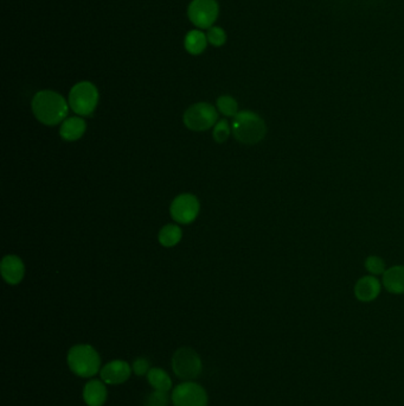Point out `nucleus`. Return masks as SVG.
<instances>
[{"label": "nucleus", "instance_id": "20e7f679", "mask_svg": "<svg viewBox=\"0 0 404 406\" xmlns=\"http://www.w3.org/2000/svg\"><path fill=\"white\" fill-rule=\"evenodd\" d=\"M99 102V90L89 81L76 84L69 93V106L76 115H90Z\"/></svg>", "mask_w": 404, "mask_h": 406}, {"label": "nucleus", "instance_id": "7ed1b4c3", "mask_svg": "<svg viewBox=\"0 0 404 406\" xmlns=\"http://www.w3.org/2000/svg\"><path fill=\"white\" fill-rule=\"evenodd\" d=\"M68 366L81 378H92L100 371L101 359L95 348L89 345H76L68 351Z\"/></svg>", "mask_w": 404, "mask_h": 406}, {"label": "nucleus", "instance_id": "f3484780", "mask_svg": "<svg viewBox=\"0 0 404 406\" xmlns=\"http://www.w3.org/2000/svg\"><path fill=\"white\" fill-rule=\"evenodd\" d=\"M148 384L156 389L163 392H169L172 389V380L169 374L161 368L153 367L148 373Z\"/></svg>", "mask_w": 404, "mask_h": 406}, {"label": "nucleus", "instance_id": "4be33fe9", "mask_svg": "<svg viewBox=\"0 0 404 406\" xmlns=\"http://www.w3.org/2000/svg\"><path fill=\"white\" fill-rule=\"evenodd\" d=\"M168 404H169L168 392L154 389V392L148 394L146 400L143 403V406H168Z\"/></svg>", "mask_w": 404, "mask_h": 406}, {"label": "nucleus", "instance_id": "6e6552de", "mask_svg": "<svg viewBox=\"0 0 404 406\" xmlns=\"http://www.w3.org/2000/svg\"><path fill=\"white\" fill-rule=\"evenodd\" d=\"M172 403L174 406H208L209 398L203 386L194 381H185L173 389Z\"/></svg>", "mask_w": 404, "mask_h": 406}, {"label": "nucleus", "instance_id": "1a4fd4ad", "mask_svg": "<svg viewBox=\"0 0 404 406\" xmlns=\"http://www.w3.org/2000/svg\"><path fill=\"white\" fill-rule=\"evenodd\" d=\"M199 202L197 197L192 194H181L173 200L171 203L170 212L172 215L173 220L181 222V224H191L196 220L198 213H199Z\"/></svg>", "mask_w": 404, "mask_h": 406}, {"label": "nucleus", "instance_id": "dca6fc26", "mask_svg": "<svg viewBox=\"0 0 404 406\" xmlns=\"http://www.w3.org/2000/svg\"><path fill=\"white\" fill-rule=\"evenodd\" d=\"M208 43L207 35L203 34L199 30H191L186 34L184 47L191 55H199L205 50Z\"/></svg>", "mask_w": 404, "mask_h": 406}, {"label": "nucleus", "instance_id": "f8f14e48", "mask_svg": "<svg viewBox=\"0 0 404 406\" xmlns=\"http://www.w3.org/2000/svg\"><path fill=\"white\" fill-rule=\"evenodd\" d=\"M0 269H1V275H3L5 282L11 284V285L21 283L24 273H26L24 264L17 255H6L1 260Z\"/></svg>", "mask_w": 404, "mask_h": 406}, {"label": "nucleus", "instance_id": "aec40b11", "mask_svg": "<svg viewBox=\"0 0 404 406\" xmlns=\"http://www.w3.org/2000/svg\"><path fill=\"white\" fill-rule=\"evenodd\" d=\"M208 42L214 47H222L227 42V34L222 28L219 26H211L208 29Z\"/></svg>", "mask_w": 404, "mask_h": 406}, {"label": "nucleus", "instance_id": "a211bd4d", "mask_svg": "<svg viewBox=\"0 0 404 406\" xmlns=\"http://www.w3.org/2000/svg\"><path fill=\"white\" fill-rule=\"evenodd\" d=\"M183 233L181 229L176 226V224H166L165 227L160 229L159 242L165 247H172V246L177 245L178 242H181Z\"/></svg>", "mask_w": 404, "mask_h": 406}, {"label": "nucleus", "instance_id": "5701e85b", "mask_svg": "<svg viewBox=\"0 0 404 406\" xmlns=\"http://www.w3.org/2000/svg\"><path fill=\"white\" fill-rule=\"evenodd\" d=\"M230 135V126L225 119L219 120L214 127V138L217 143H224Z\"/></svg>", "mask_w": 404, "mask_h": 406}, {"label": "nucleus", "instance_id": "4468645a", "mask_svg": "<svg viewBox=\"0 0 404 406\" xmlns=\"http://www.w3.org/2000/svg\"><path fill=\"white\" fill-rule=\"evenodd\" d=\"M384 289L394 295L404 293V265H396L385 270L382 278Z\"/></svg>", "mask_w": 404, "mask_h": 406}, {"label": "nucleus", "instance_id": "9b49d317", "mask_svg": "<svg viewBox=\"0 0 404 406\" xmlns=\"http://www.w3.org/2000/svg\"><path fill=\"white\" fill-rule=\"evenodd\" d=\"M382 284L375 276H364L354 285V296L359 302L370 303L379 296Z\"/></svg>", "mask_w": 404, "mask_h": 406}, {"label": "nucleus", "instance_id": "9d476101", "mask_svg": "<svg viewBox=\"0 0 404 406\" xmlns=\"http://www.w3.org/2000/svg\"><path fill=\"white\" fill-rule=\"evenodd\" d=\"M132 367L123 360H113L101 368V379L108 385H120L131 377Z\"/></svg>", "mask_w": 404, "mask_h": 406}, {"label": "nucleus", "instance_id": "f03ea898", "mask_svg": "<svg viewBox=\"0 0 404 406\" xmlns=\"http://www.w3.org/2000/svg\"><path fill=\"white\" fill-rule=\"evenodd\" d=\"M232 133L245 145H255L267 135V125L260 115L252 110H241L232 120Z\"/></svg>", "mask_w": 404, "mask_h": 406}, {"label": "nucleus", "instance_id": "b1692460", "mask_svg": "<svg viewBox=\"0 0 404 406\" xmlns=\"http://www.w3.org/2000/svg\"><path fill=\"white\" fill-rule=\"evenodd\" d=\"M150 369H151L150 361L146 358H138V359L134 360V362L132 365V371L139 377H143L145 374H148Z\"/></svg>", "mask_w": 404, "mask_h": 406}, {"label": "nucleus", "instance_id": "2eb2a0df", "mask_svg": "<svg viewBox=\"0 0 404 406\" xmlns=\"http://www.w3.org/2000/svg\"><path fill=\"white\" fill-rule=\"evenodd\" d=\"M85 130L87 124L85 120L80 117H72L64 120L59 130V135L67 142H75L85 135Z\"/></svg>", "mask_w": 404, "mask_h": 406}, {"label": "nucleus", "instance_id": "6ab92c4d", "mask_svg": "<svg viewBox=\"0 0 404 406\" xmlns=\"http://www.w3.org/2000/svg\"><path fill=\"white\" fill-rule=\"evenodd\" d=\"M217 108L225 117H235L239 113V104L230 95H222L217 99Z\"/></svg>", "mask_w": 404, "mask_h": 406}, {"label": "nucleus", "instance_id": "423d86ee", "mask_svg": "<svg viewBox=\"0 0 404 406\" xmlns=\"http://www.w3.org/2000/svg\"><path fill=\"white\" fill-rule=\"evenodd\" d=\"M217 110L207 102H198L184 113V124L192 131H205L217 124Z\"/></svg>", "mask_w": 404, "mask_h": 406}, {"label": "nucleus", "instance_id": "ddd939ff", "mask_svg": "<svg viewBox=\"0 0 404 406\" xmlns=\"http://www.w3.org/2000/svg\"><path fill=\"white\" fill-rule=\"evenodd\" d=\"M83 400L88 406H102L108 397L103 381L93 379L89 380L83 387Z\"/></svg>", "mask_w": 404, "mask_h": 406}, {"label": "nucleus", "instance_id": "412c9836", "mask_svg": "<svg viewBox=\"0 0 404 406\" xmlns=\"http://www.w3.org/2000/svg\"><path fill=\"white\" fill-rule=\"evenodd\" d=\"M365 269L370 272L371 275H383L385 272V262L378 255H369L365 259Z\"/></svg>", "mask_w": 404, "mask_h": 406}, {"label": "nucleus", "instance_id": "f257e3e1", "mask_svg": "<svg viewBox=\"0 0 404 406\" xmlns=\"http://www.w3.org/2000/svg\"><path fill=\"white\" fill-rule=\"evenodd\" d=\"M32 110L41 123L54 126L67 118L69 106L61 94L41 90L32 99Z\"/></svg>", "mask_w": 404, "mask_h": 406}, {"label": "nucleus", "instance_id": "39448f33", "mask_svg": "<svg viewBox=\"0 0 404 406\" xmlns=\"http://www.w3.org/2000/svg\"><path fill=\"white\" fill-rule=\"evenodd\" d=\"M173 372L181 379L191 381L202 373V359L197 351L190 347H181L172 356Z\"/></svg>", "mask_w": 404, "mask_h": 406}, {"label": "nucleus", "instance_id": "0eeeda50", "mask_svg": "<svg viewBox=\"0 0 404 406\" xmlns=\"http://www.w3.org/2000/svg\"><path fill=\"white\" fill-rule=\"evenodd\" d=\"M219 13V3L216 0H192L188 8L190 21L199 29L214 26Z\"/></svg>", "mask_w": 404, "mask_h": 406}]
</instances>
